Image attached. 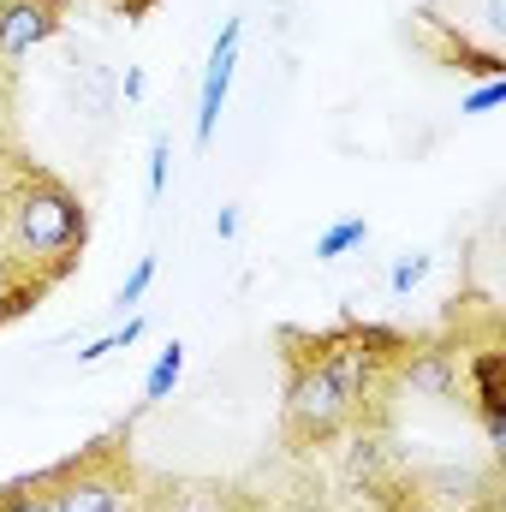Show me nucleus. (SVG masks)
Listing matches in <instances>:
<instances>
[{
  "mask_svg": "<svg viewBox=\"0 0 506 512\" xmlns=\"http://www.w3.org/2000/svg\"><path fill=\"white\" fill-rule=\"evenodd\" d=\"M114 96H120V78L108 72V66H84V114H108L114 108Z\"/></svg>",
  "mask_w": 506,
  "mask_h": 512,
  "instance_id": "12",
  "label": "nucleus"
},
{
  "mask_svg": "<svg viewBox=\"0 0 506 512\" xmlns=\"http://www.w3.org/2000/svg\"><path fill=\"white\" fill-rule=\"evenodd\" d=\"M429 268H435V256H429V251H411V256H399V262H393V274H387V286H393V292L405 298V292H411V286H417V280H423Z\"/></svg>",
  "mask_w": 506,
  "mask_h": 512,
  "instance_id": "15",
  "label": "nucleus"
},
{
  "mask_svg": "<svg viewBox=\"0 0 506 512\" xmlns=\"http://www.w3.org/2000/svg\"><path fill=\"white\" fill-rule=\"evenodd\" d=\"M143 334V316H131L126 328H114V334H102V340H90L84 352H78V364H102V358H114V352H126L131 340Z\"/></svg>",
  "mask_w": 506,
  "mask_h": 512,
  "instance_id": "13",
  "label": "nucleus"
},
{
  "mask_svg": "<svg viewBox=\"0 0 506 512\" xmlns=\"http://www.w3.org/2000/svg\"><path fill=\"white\" fill-rule=\"evenodd\" d=\"M239 36H245V18H227L215 48H209V66H203V96H197V149L215 143L221 126V108H227V90H233V66H239Z\"/></svg>",
  "mask_w": 506,
  "mask_h": 512,
  "instance_id": "5",
  "label": "nucleus"
},
{
  "mask_svg": "<svg viewBox=\"0 0 506 512\" xmlns=\"http://www.w3.org/2000/svg\"><path fill=\"white\" fill-rule=\"evenodd\" d=\"M501 334H489V340H477L471 352H465V376H471V405H477V423H483V435L501 447L506 441V399H501Z\"/></svg>",
  "mask_w": 506,
  "mask_h": 512,
  "instance_id": "6",
  "label": "nucleus"
},
{
  "mask_svg": "<svg viewBox=\"0 0 506 512\" xmlns=\"http://www.w3.org/2000/svg\"><path fill=\"white\" fill-rule=\"evenodd\" d=\"M185 376V346L173 340L155 364H149V376H143V405H161V399H173V387Z\"/></svg>",
  "mask_w": 506,
  "mask_h": 512,
  "instance_id": "10",
  "label": "nucleus"
},
{
  "mask_svg": "<svg viewBox=\"0 0 506 512\" xmlns=\"http://www.w3.org/2000/svg\"><path fill=\"white\" fill-rule=\"evenodd\" d=\"M393 376L411 387V393H429V399H459L465 393V370H459V346L429 334V340H411L405 358L393 364Z\"/></svg>",
  "mask_w": 506,
  "mask_h": 512,
  "instance_id": "4",
  "label": "nucleus"
},
{
  "mask_svg": "<svg viewBox=\"0 0 506 512\" xmlns=\"http://www.w3.org/2000/svg\"><path fill=\"white\" fill-rule=\"evenodd\" d=\"M364 239H370V227H364V221H358V215H352V221H334V227H328V233H322V239H316V256H322V262H334V256L358 251V245H364Z\"/></svg>",
  "mask_w": 506,
  "mask_h": 512,
  "instance_id": "11",
  "label": "nucleus"
},
{
  "mask_svg": "<svg viewBox=\"0 0 506 512\" xmlns=\"http://www.w3.org/2000/svg\"><path fill=\"white\" fill-rule=\"evenodd\" d=\"M411 489H417L429 507L465 512V507H477V501L495 495V477H489V471H471V465H435V471H423Z\"/></svg>",
  "mask_w": 506,
  "mask_h": 512,
  "instance_id": "7",
  "label": "nucleus"
},
{
  "mask_svg": "<svg viewBox=\"0 0 506 512\" xmlns=\"http://www.w3.org/2000/svg\"><path fill=\"white\" fill-rule=\"evenodd\" d=\"M12 274H24V268H18V262H12V256H0V286H6V280H12Z\"/></svg>",
  "mask_w": 506,
  "mask_h": 512,
  "instance_id": "20",
  "label": "nucleus"
},
{
  "mask_svg": "<svg viewBox=\"0 0 506 512\" xmlns=\"http://www.w3.org/2000/svg\"><path fill=\"white\" fill-rule=\"evenodd\" d=\"M48 292H54V286H48V280H36V274H12V280L0 286V328H6V322H24V316H36Z\"/></svg>",
  "mask_w": 506,
  "mask_h": 512,
  "instance_id": "8",
  "label": "nucleus"
},
{
  "mask_svg": "<svg viewBox=\"0 0 506 512\" xmlns=\"http://www.w3.org/2000/svg\"><path fill=\"white\" fill-rule=\"evenodd\" d=\"M506 102V78H483L471 96H465V114H489V108H501Z\"/></svg>",
  "mask_w": 506,
  "mask_h": 512,
  "instance_id": "17",
  "label": "nucleus"
},
{
  "mask_svg": "<svg viewBox=\"0 0 506 512\" xmlns=\"http://www.w3.org/2000/svg\"><path fill=\"white\" fill-rule=\"evenodd\" d=\"M215 239H239V209H233V203L215 215Z\"/></svg>",
  "mask_w": 506,
  "mask_h": 512,
  "instance_id": "18",
  "label": "nucleus"
},
{
  "mask_svg": "<svg viewBox=\"0 0 506 512\" xmlns=\"http://www.w3.org/2000/svg\"><path fill=\"white\" fill-rule=\"evenodd\" d=\"M120 96H126V102H143V66H126V78H120Z\"/></svg>",
  "mask_w": 506,
  "mask_h": 512,
  "instance_id": "19",
  "label": "nucleus"
},
{
  "mask_svg": "<svg viewBox=\"0 0 506 512\" xmlns=\"http://www.w3.org/2000/svg\"><path fill=\"white\" fill-rule=\"evenodd\" d=\"M60 512H126L131 501V423H114L102 441L42 465Z\"/></svg>",
  "mask_w": 506,
  "mask_h": 512,
  "instance_id": "2",
  "label": "nucleus"
},
{
  "mask_svg": "<svg viewBox=\"0 0 506 512\" xmlns=\"http://www.w3.org/2000/svg\"><path fill=\"white\" fill-rule=\"evenodd\" d=\"M167 161H173V137L155 131L149 137V203H161V191H167Z\"/></svg>",
  "mask_w": 506,
  "mask_h": 512,
  "instance_id": "14",
  "label": "nucleus"
},
{
  "mask_svg": "<svg viewBox=\"0 0 506 512\" xmlns=\"http://www.w3.org/2000/svg\"><path fill=\"white\" fill-rule=\"evenodd\" d=\"M66 12H72V0H0V66L54 42L66 30Z\"/></svg>",
  "mask_w": 506,
  "mask_h": 512,
  "instance_id": "3",
  "label": "nucleus"
},
{
  "mask_svg": "<svg viewBox=\"0 0 506 512\" xmlns=\"http://www.w3.org/2000/svg\"><path fill=\"white\" fill-rule=\"evenodd\" d=\"M84 245H90V209H84V197L66 179L30 167L12 185V203H6V256L24 274L60 286L84 262Z\"/></svg>",
  "mask_w": 506,
  "mask_h": 512,
  "instance_id": "1",
  "label": "nucleus"
},
{
  "mask_svg": "<svg viewBox=\"0 0 506 512\" xmlns=\"http://www.w3.org/2000/svg\"><path fill=\"white\" fill-rule=\"evenodd\" d=\"M149 280H155V256H137V268L126 274V286L114 292V304L131 310V304H143V292H149Z\"/></svg>",
  "mask_w": 506,
  "mask_h": 512,
  "instance_id": "16",
  "label": "nucleus"
},
{
  "mask_svg": "<svg viewBox=\"0 0 506 512\" xmlns=\"http://www.w3.org/2000/svg\"><path fill=\"white\" fill-rule=\"evenodd\" d=\"M0 512H60L48 495V471H30V477H12L0 489Z\"/></svg>",
  "mask_w": 506,
  "mask_h": 512,
  "instance_id": "9",
  "label": "nucleus"
}]
</instances>
